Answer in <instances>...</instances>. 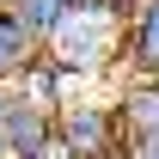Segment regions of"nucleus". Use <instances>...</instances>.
I'll return each mask as SVG.
<instances>
[{
	"mask_svg": "<svg viewBox=\"0 0 159 159\" xmlns=\"http://www.w3.org/2000/svg\"><path fill=\"white\" fill-rule=\"evenodd\" d=\"M0 141L12 147V159H49L61 147L55 141V110L31 104L19 86H0Z\"/></svg>",
	"mask_w": 159,
	"mask_h": 159,
	"instance_id": "obj_3",
	"label": "nucleus"
},
{
	"mask_svg": "<svg viewBox=\"0 0 159 159\" xmlns=\"http://www.w3.org/2000/svg\"><path fill=\"white\" fill-rule=\"evenodd\" d=\"M12 86H19L31 104H43V110H55V116H61V104H67V86H74V74H61L49 55H37V61H31V67L19 74V80H12Z\"/></svg>",
	"mask_w": 159,
	"mask_h": 159,
	"instance_id": "obj_7",
	"label": "nucleus"
},
{
	"mask_svg": "<svg viewBox=\"0 0 159 159\" xmlns=\"http://www.w3.org/2000/svg\"><path fill=\"white\" fill-rule=\"evenodd\" d=\"M104 6H116V12H122V19H129V12H135V6H141V0H104Z\"/></svg>",
	"mask_w": 159,
	"mask_h": 159,
	"instance_id": "obj_9",
	"label": "nucleus"
},
{
	"mask_svg": "<svg viewBox=\"0 0 159 159\" xmlns=\"http://www.w3.org/2000/svg\"><path fill=\"white\" fill-rule=\"evenodd\" d=\"M116 116H122V135H129V147H141V141L159 135V80H129L116 98Z\"/></svg>",
	"mask_w": 159,
	"mask_h": 159,
	"instance_id": "obj_5",
	"label": "nucleus"
},
{
	"mask_svg": "<svg viewBox=\"0 0 159 159\" xmlns=\"http://www.w3.org/2000/svg\"><path fill=\"white\" fill-rule=\"evenodd\" d=\"M55 141L67 159H129V135H122L116 104L98 98H67L55 116Z\"/></svg>",
	"mask_w": 159,
	"mask_h": 159,
	"instance_id": "obj_2",
	"label": "nucleus"
},
{
	"mask_svg": "<svg viewBox=\"0 0 159 159\" xmlns=\"http://www.w3.org/2000/svg\"><path fill=\"white\" fill-rule=\"evenodd\" d=\"M37 55H43V37L12 12V6H0V86H12Z\"/></svg>",
	"mask_w": 159,
	"mask_h": 159,
	"instance_id": "obj_6",
	"label": "nucleus"
},
{
	"mask_svg": "<svg viewBox=\"0 0 159 159\" xmlns=\"http://www.w3.org/2000/svg\"><path fill=\"white\" fill-rule=\"evenodd\" d=\"M122 37H129V19L104 0H74V12L49 31L43 55L55 61L61 74L74 80H92V74H110L122 61Z\"/></svg>",
	"mask_w": 159,
	"mask_h": 159,
	"instance_id": "obj_1",
	"label": "nucleus"
},
{
	"mask_svg": "<svg viewBox=\"0 0 159 159\" xmlns=\"http://www.w3.org/2000/svg\"><path fill=\"white\" fill-rule=\"evenodd\" d=\"M12 12H19V19L31 25V31H37L43 43H49V31H55V25L67 19V12H74V0H12Z\"/></svg>",
	"mask_w": 159,
	"mask_h": 159,
	"instance_id": "obj_8",
	"label": "nucleus"
},
{
	"mask_svg": "<svg viewBox=\"0 0 159 159\" xmlns=\"http://www.w3.org/2000/svg\"><path fill=\"white\" fill-rule=\"evenodd\" d=\"M122 67H129V80H159V0H141L129 12Z\"/></svg>",
	"mask_w": 159,
	"mask_h": 159,
	"instance_id": "obj_4",
	"label": "nucleus"
},
{
	"mask_svg": "<svg viewBox=\"0 0 159 159\" xmlns=\"http://www.w3.org/2000/svg\"><path fill=\"white\" fill-rule=\"evenodd\" d=\"M0 159H12V147H6V141H0Z\"/></svg>",
	"mask_w": 159,
	"mask_h": 159,
	"instance_id": "obj_10",
	"label": "nucleus"
}]
</instances>
